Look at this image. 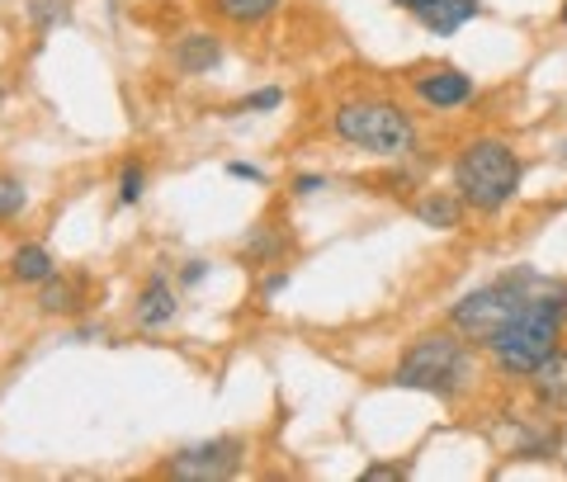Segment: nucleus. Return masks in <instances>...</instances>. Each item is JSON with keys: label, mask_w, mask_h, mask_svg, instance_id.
<instances>
[{"label": "nucleus", "mask_w": 567, "mask_h": 482, "mask_svg": "<svg viewBox=\"0 0 567 482\" xmlns=\"http://www.w3.org/2000/svg\"><path fill=\"white\" fill-rule=\"evenodd\" d=\"M563 321H567V298L554 289V284H548V289H539V294L529 298L525 308L487 341L496 369H502V373H516V379H529V373H535V369L548 360V355L558 350Z\"/></svg>", "instance_id": "nucleus-1"}, {"label": "nucleus", "mask_w": 567, "mask_h": 482, "mask_svg": "<svg viewBox=\"0 0 567 482\" xmlns=\"http://www.w3.org/2000/svg\"><path fill=\"white\" fill-rule=\"evenodd\" d=\"M473 350H468V336L464 331H425L416 336L406 355L393 369V383L398 388H416V392H435V398H458L468 383H473Z\"/></svg>", "instance_id": "nucleus-2"}, {"label": "nucleus", "mask_w": 567, "mask_h": 482, "mask_svg": "<svg viewBox=\"0 0 567 482\" xmlns=\"http://www.w3.org/2000/svg\"><path fill=\"white\" fill-rule=\"evenodd\" d=\"M454 189L477 213H502L520 189V156L502 137H473L454 156Z\"/></svg>", "instance_id": "nucleus-3"}, {"label": "nucleus", "mask_w": 567, "mask_h": 482, "mask_svg": "<svg viewBox=\"0 0 567 482\" xmlns=\"http://www.w3.org/2000/svg\"><path fill=\"white\" fill-rule=\"evenodd\" d=\"M539 289H548V279L520 265V270L502 275L496 284H483V289H473V294L458 298L454 308H450V327H454V331H464L468 341H483V346H487L492 336L502 331L506 321L516 317Z\"/></svg>", "instance_id": "nucleus-4"}, {"label": "nucleus", "mask_w": 567, "mask_h": 482, "mask_svg": "<svg viewBox=\"0 0 567 482\" xmlns=\"http://www.w3.org/2000/svg\"><path fill=\"white\" fill-rule=\"evenodd\" d=\"M331 129L346 147L374 152V156H406L416 147V123L406 110L388 100H346L331 114Z\"/></svg>", "instance_id": "nucleus-5"}, {"label": "nucleus", "mask_w": 567, "mask_h": 482, "mask_svg": "<svg viewBox=\"0 0 567 482\" xmlns=\"http://www.w3.org/2000/svg\"><path fill=\"white\" fill-rule=\"evenodd\" d=\"M246 459V444L237 435H213L199 444H185L162 463V478H181V482H223L237 478Z\"/></svg>", "instance_id": "nucleus-6"}, {"label": "nucleus", "mask_w": 567, "mask_h": 482, "mask_svg": "<svg viewBox=\"0 0 567 482\" xmlns=\"http://www.w3.org/2000/svg\"><path fill=\"white\" fill-rule=\"evenodd\" d=\"M412 91L431 110H458L473 100V76H464L458 66H421L412 71Z\"/></svg>", "instance_id": "nucleus-7"}, {"label": "nucleus", "mask_w": 567, "mask_h": 482, "mask_svg": "<svg viewBox=\"0 0 567 482\" xmlns=\"http://www.w3.org/2000/svg\"><path fill=\"white\" fill-rule=\"evenodd\" d=\"M393 6L412 14L421 29H431L435 39H450V33H458L468 20H477L483 0H393Z\"/></svg>", "instance_id": "nucleus-8"}, {"label": "nucleus", "mask_w": 567, "mask_h": 482, "mask_svg": "<svg viewBox=\"0 0 567 482\" xmlns=\"http://www.w3.org/2000/svg\"><path fill=\"white\" fill-rule=\"evenodd\" d=\"M175 312H181V298H175L171 279H166L162 270L142 279V289H137V298H133V321H137V327H142V331L171 327Z\"/></svg>", "instance_id": "nucleus-9"}, {"label": "nucleus", "mask_w": 567, "mask_h": 482, "mask_svg": "<svg viewBox=\"0 0 567 482\" xmlns=\"http://www.w3.org/2000/svg\"><path fill=\"white\" fill-rule=\"evenodd\" d=\"M218 62H223V39L213 29L181 33V39L171 43V66L181 71V76H208Z\"/></svg>", "instance_id": "nucleus-10"}, {"label": "nucleus", "mask_w": 567, "mask_h": 482, "mask_svg": "<svg viewBox=\"0 0 567 482\" xmlns=\"http://www.w3.org/2000/svg\"><path fill=\"white\" fill-rule=\"evenodd\" d=\"M529 392L544 412H563L567 407V350H554L548 360L529 373Z\"/></svg>", "instance_id": "nucleus-11"}, {"label": "nucleus", "mask_w": 567, "mask_h": 482, "mask_svg": "<svg viewBox=\"0 0 567 482\" xmlns=\"http://www.w3.org/2000/svg\"><path fill=\"white\" fill-rule=\"evenodd\" d=\"M464 199H458V189L450 194V189H425L421 199L412 204V213L425 223V227H435V232H454L458 223H464Z\"/></svg>", "instance_id": "nucleus-12"}, {"label": "nucleus", "mask_w": 567, "mask_h": 482, "mask_svg": "<svg viewBox=\"0 0 567 482\" xmlns=\"http://www.w3.org/2000/svg\"><path fill=\"white\" fill-rule=\"evenodd\" d=\"M85 308V284L81 279H66V275H52L39 284V312L43 317H76Z\"/></svg>", "instance_id": "nucleus-13"}, {"label": "nucleus", "mask_w": 567, "mask_h": 482, "mask_svg": "<svg viewBox=\"0 0 567 482\" xmlns=\"http://www.w3.org/2000/svg\"><path fill=\"white\" fill-rule=\"evenodd\" d=\"M52 275H58V260H52V252L39 246V242H29V246H20V252L10 256V279L14 284H43Z\"/></svg>", "instance_id": "nucleus-14"}, {"label": "nucleus", "mask_w": 567, "mask_h": 482, "mask_svg": "<svg viewBox=\"0 0 567 482\" xmlns=\"http://www.w3.org/2000/svg\"><path fill=\"white\" fill-rule=\"evenodd\" d=\"M213 14L227 24H241V29H251V24H265L270 14L279 10V0H208Z\"/></svg>", "instance_id": "nucleus-15"}, {"label": "nucleus", "mask_w": 567, "mask_h": 482, "mask_svg": "<svg viewBox=\"0 0 567 482\" xmlns=\"http://www.w3.org/2000/svg\"><path fill=\"white\" fill-rule=\"evenodd\" d=\"M24 14H29V24L48 33V29H58L71 20V0H24Z\"/></svg>", "instance_id": "nucleus-16"}, {"label": "nucleus", "mask_w": 567, "mask_h": 482, "mask_svg": "<svg viewBox=\"0 0 567 482\" xmlns=\"http://www.w3.org/2000/svg\"><path fill=\"white\" fill-rule=\"evenodd\" d=\"M24 208H29L24 181H20V175H10V171H0V223H14Z\"/></svg>", "instance_id": "nucleus-17"}, {"label": "nucleus", "mask_w": 567, "mask_h": 482, "mask_svg": "<svg viewBox=\"0 0 567 482\" xmlns=\"http://www.w3.org/2000/svg\"><path fill=\"white\" fill-rule=\"evenodd\" d=\"M241 256H246V260H279V256H284V242L260 223V227H251V237L241 242Z\"/></svg>", "instance_id": "nucleus-18"}, {"label": "nucleus", "mask_w": 567, "mask_h": 482, "mask_svg": "<svg viewBox=\"0 0 567 482\" xmlns=\"http://www.w3.org/2000/svg\"><path fill=\"white\" fill-rule=\"evenodd\" d=\"M142 189H147V166H142V161H123V171H118V204H137Z\"/></svg>", "instance_id": "nucleus-19"}, {"label": "nucleus", "mask_w": 567, "mask_h": 482, "mask_svg": "<svg viewBox=\"0 0 567 482\" xmlns=\"http://www.w3.org/2000/svg\"><path fill=\"white\" fill-rule=\"evenodd\" d=\"M279 104H284V91H279V85H265V91L246 95L237 110H241V114H270V110H279Z\"/></svg>", "instance_id": "nucleus-20"}, {"label": "nucleus", "mask_w": 567, "mask_h": 482, "mask_svg": "<svg viewBox=\"0 0 567 482\" xmlns=\"http://www.w3.org/2000/svg\"><path fill=\"white\" fill-rule=\"evenodd\" d=\"M227 175H233V181L265 185V171H260V166H251V161H227Z\"/></svg>", "instance_id": "nucleus-21"}, {"label": "nucleus", "mask_w": 567, "mask_h": 482, "mask_svg": "<svg viewBox=\"0 0 567 482\" xmlns=\"http://www.w3.org/2000/svg\"><path fill=\"white\" fill-rule=\"evenodd\" d=\"M284 289H289V270H275V275L260 279V298H275V294H284Z\"/></svg>", "instance_id": "nucleus-22"}, {"label": "nucleus", "mask_w": 567, "mask_h": 482, "mask_svg": "<svg viewBox=\"0 0 567 482\" xmlns=\"http://www.w3.org/2000/svg\"><path fill=\"white\" fill-rule=\"evenodd\" d=\"M364 478H406V463H369Z\"/></svg>", "instance_id": "nucleus-23"}, {"label": "nucleus", "mask_w": 567, "mask_h": 482, "mask_svg": "<svg viewBox=\"0 0 567 482\" xmlns=\"http://www.w3.org/2000/svg\"><path fill=\"white\" fill-rule=\"evenodd\" d=\"M204 275H208V265H204V260H189L185 270H181V284H185V289H194V284H199Z\"/></svg>", "instance_id": "nucleus-24"}, {"label": "nucleus", "mask_w": 567, "mask_h": 482, "mask_svg": "<svg viewBox=\"0 0 567 482\" xmlns=\"http://www.w3.org/2000/svg\"><path fill=\"white\" fill-rule=\"evenodd\" d=\"M317 189H327L322 175H298L293 181V194H317Z\"/></svg>", "instance_id": "nucleus-25"}, {"label": "nucleus", "mask_w": 567, "mask_h": 482, "mask_svg": "<svg viewBox=\"0 0 567 482\" xmlns=\"http://www.w3.org/2000/svg\"><path fill=\"white\" fill-rule=\"evenodd\" d=\"M563 24H567V6H563Z\"/></svg>", "instance_id": "nucleus-26"}, {"label": "nucleus", "mask_w": 567, "mask_h": 482, "mask_svg": "<svg viewBox=\"0 0 567 482\" xmlns=\"http://www.w3.org/2000/svg\"><path fill=\"white\" fill-rule=\"evenodd\" d=\"M563 161H567V142H563Z\"/></svg>", "instance_id": "nucleus-27"}]
</instances>
